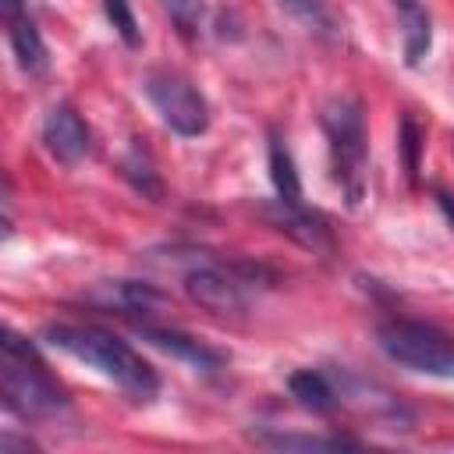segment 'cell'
Returning <instances> with one entry per match:
<instances>
[{"label": "cell", "instance_id": "5b68a950", "mask_svg": "<svg viewBox=\"0 0 454 454\" xmlns=\"http://www.w3.org/2000/svg\"><path fill=\"white\" fill-rule=\"evenodd\" d=\"M376 344L394 365L408 372L454 380V333L436 323L387 319L376 326Z\"/></svg>", "mask_w": 454, "mask_h": 454}, {"label": "cell", "instance_id": "ffe728a7", "mask_svg": "<svg viewBox=\"0 0 454 454\" xmlns=\"http://www.w3.org/2000/svg\"><path fill=\"white\" fill-rule=\"evenodd\" d=\"M160 4L181 35H195L202 28V0H160Z\"/></svg>", "mask_w": 454, "mask_h": 454}, {"label": "cell", "instance_id": "7402d4cb", "mask_svg": "<svg viewBox=\"0 0 454 454\" xmlns=\"http://www.w3.org/2000/svg\"><path fill=\"white\" fill-rule=\"evenodd\" d=\"M0 450H4V454H14V450H35V443H32V440H18L14 433H4V436H0Z\"/></svg>", "mask_w": 454, "mask_h": 454}, {"label": "cell", "instance_id": "ac0fdd59", "mask_svg": "<svg viewBox=\"0 0 454 454\" xmlns=\"http://www.w3.org/2000/svg\"><path fill=\"white\" fill-rule=\"evenodd\" d=\"M103 11L114 25V32L121 35V43L128 50H138L142 46V28H138V18H135V7L131 0H103Z\"/></svg>", "mask_w": 454, "mask_h": 454}, {"label": "cell", "instance_id": "7a4b0ae2", "mask_svg": "<svg viewBox=\"0 0 454 454\" xmlns=\"http://www.w3.org/2000/svg\"><path fill=\"white\" fill-rule=\"evenodd\" d=\"M0 397L21 422H46L67 411V390L53 380L35 344L11 326H4L0 340Z\"/></svg>", "mask_w": 454, "mask_h": 454}, {"label": "cell", "instance_id": "5bb4252c", "mask_svg": "<svg viewBox=\"0 0 454 454\" xmlns=\"http://www.w3.org/2000/svg\"><path fill=\"white\" fill-rule=\"evenodd\" d=\"M255 440L262 447H270V450H358V447H365L362 440L340 436V433L319 436V433H273V429H262V433H255Z\"/></svg>", "mask_w": 454, "mask_h": 454}, {"label": "cell", "instance_id": "603a6c76", "mask_svg": "<svg viewBox=\"0 0 454 454\" xmlns=\"http://www.w3.org/2000/svg\"><path fill=\"white\" fill-rule=\"evenodd\" d=\"M21 7H25V0H4V14H7V18H18V14H25Z\"/></svg>", "mask_w": 454, "mask_h": 454}, {"label": "cell", "instance_id": "8fae6325", "mask_svg": "<svg viewBox=\"0 0 454 454\" xmlns=\"http://www.w3.org/2000/svg\"><path fill=\"white\" fill-rule=\"evenodd\" d=\"M401 18V39H404V64L422 67L433 50V18L426 11V0H394Z\"/></svg>", "mask_w": 454, "mask_h": 454}, {"label": "cell", "instance_id": "ba28073f", "mask_svg": "<svg viewBox=\"0 0 454 454\" xmlns=\"http://www.w3.org/2000/svg\"><path fill=\"white\" fill-rule=\"evenodd\" d=\"M259 213L270 220V227H277L280 234L294 238L301 248H312V252H333V234H330V223L309 209L305 202H284V199H273V202H262Z\"/></svg>", "mask_w": 454, "mask_h": 454}, {"label": "cell", "instance_id": "6da1fadb", "mask_svg": "<svg viewBox=\"0 0 454 454\" xmlns=\"http://www.w3.org/2000/svg\"><path fill=\"white\" fill-rule=\"evenodd\" d=\"M43 340L60 348L64 355L85 362L114 387H121L135 401H153L160 394V372L117 333L92 323H50L43 326Z\"/></svg>", "mask_w": 454, "mask_h": 454}, {"label": "cell", "instance_id": "9a60e30c", "mask_svg": "<svg viewBox=\"0 0 454 454\" xmlns=\"http://www.w3.org/2000/svg\"><path fill=\"white\" fill-rule=\"evenodd\" d=\"M266 156H270V181H273V188H277V199H284V202H301V177H298L294 156H291L287 142H284L277 131H270Z\"/></svg>", "mask_w": 454, "mask_h": 454}, {"label": "cell", "instance_id": "52a82bcc", "mask_svg": "<svg viewBox=\"0 0 454 454\" xmlns=\"http://www.w3.org/2000/svg\"><path fill=\"white\" fill-rule=\"evenodd\" d=\"M43 145L60 167H74L92 153V131L71 103H57L43 117Z\"/></svg>", "mask_w": 454, "mask_h": 454}, {"label": "cell", "instance_id": "44dd1931", "mask_svg": "<svg viewBox=\"0 0 454 454\" xmlns=\"http://www.w3.org/2000/svg\"><path fill=\"white\" fill-rule=\"evenodd\" d=\"M433 195H436L440 213H443V216H447V223L454 227V192H447V188H433Z\"/></svg>", "mask_w": 454, "mask_h": 454}, {"label": "cell", "instance_id": "3957f363", "mask_svg": "<svg viewBox=\"0 0 454 454\" xmlns=\"http://www.w3.org/2000/svg\"><path fill=\"white\" fill-rule=\"evenodd\" d=\"M323 135L330 145V170L337 188L344 192L348 206H358L365 195V160H369V135L362 103L351 96H333L323 106Z\"/></svg>", "mask_w": 454, "mask_h": 454}, {"label": "cell", "instance_id": "8992f818", "mask_svg": "<svg viewBox=\"0 0 454 454\" xmlns=\"http://www.w3.org/2000/svg\"><path fill=\"white\" fill-rule=\"evenodd\" d=\"M142 92L160 114V121L181 135V138H199L209 128V103L206 96L177 71H149L142 78Z\"/></svg>", "mask_w": 454, "mask_h": 454}, {"label": "cell", "instance_id": "2e32d148", "mask_svg": "<svg viewBox=\"0 0 454 454\" xmlns=\"http://www.w3.org/2000/svg\"><path fill=\"white\" fill-rule=\"evenodd\" d=\"M121 174H124V181H128L142 199H153V202L163 199V181H160V174H156L149 153H145L138 142L124 153V160H121Z\"/></svg>", "mask_w": 454, "mask_h": 454}, {"label": "cell", "instance_id": "9c48e42d", "mask_svg": "<svg viewBox=\"0 0 454 454\" xmlns=\"http://www.w3.org/2000/svg\"><path fill=\"white\" fill-rule=\"evenodd\" d=\"M135 333H138L145 344H153L156 351H163V355H170V358H177V362H184V365H192V369H199V372H216V369H223V362H227V355H223L220 348H213V344H206L202 337H192V333H184V330H174V326L138 323Z\"/></svg>", "mask_w": 454, "mask_h": 454}, {"label": "cell", "instance_id": "d6986e66", "mask_svg": "<svg viewBox=\"0 0 454 454\" xmlns=\"http://www.w3.org/2000/svg\"><path fill=\"white\" fill-rule=\"evenodd\" d=\"M422 145H426V135L419 128V121L411 114L401 117V131H397V149L404 156V170L411 181H419V163H422Z\"/></svg>", "mask_w": 454, "mask_h": 454}, {"label": "cell", "instance_id": "e0dca14e", "mask_svg": "<svg viewBox=\"0 0 454 454\" xmlns=\"http://www.w3.org/2000/svg\"><path fill=\"white\" fill-rule=\"evenodd\" d=\"M277 4L294 21H301L309 32H316L323 39H333L337 35V21H333V14H330V7L323 0H277Z\"/></svg>", "mask_w": 454, "mask_h": 454}, {"label": "cell", "instance_id": "7c38bea8", "mask_svg": "<svg viewBox=\"0 0 454 454\" xmlns=\"http://www.w3.org/2000/svg\"><path fill=\"white\" fill-rule=\"evenodd\" d=\"M7 39H11V50H14V60L25 74H46L50 67V50L35 28V21L28 14H18V18H7Z\"/></svg>", "mask_w": 454, "mask_h": 454}, {"label": "cell", "instance_id": "30bf717a", "mask_svg": "<svg viewBox=\"0 0 454 454\" xmlns=\"http://www.w3.org/2000/svg\"><path fill=\"white\" fill-rule=\"evenodd\" d=\"M89 301L121 316H138V312H153L163 305V291L149 280H99L89 291Z\"/></svg>", "mask_w": 454, "mask_h": 454}, {"label": "cell", "instance_id": "4fadbf2b", "mask_svg": "<svg viewBox=\"0 0 454 454\" xmlns=\"http://www.w3.org/2000/svg\"><path fill=\"white\" fill-rule=\"evenodd\" d=\"M287 390H291V397H294L305 411H312V415H330V411L340 404L333 383H330L319 369H294V372L287 376Z\"/></svg>", "mask_w": 454, "mask_h": 454}, {"label": "cell", "instance_id": "277c9868", "mask_svg": "<svg viewBox=\"0 0 454 454\" xmlns=\"http://www.w3.org/2000/svg\"><path fill=\"white\" fill-rule=\"evenodd\" d=\"M277 277L262 262H220V259H195L181 284L184 294L202 305L206 312L227 316V312H245L248 298L255 287H270Z\"/></svg>", "mask_w": 454, "mask_h": 454}]
</instances>
